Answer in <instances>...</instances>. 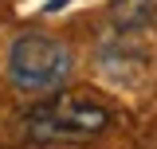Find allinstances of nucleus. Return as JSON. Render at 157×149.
I'll use <instances>...</instances> for the list:
<instances>
[{
    "label": "nucleus",
    "instance_id": "f257e3e1",
    "mask_svg": "<svg viewBox=\"0 0 157 149\" xmlns=\"http://www.w3.org/2000/svg\"><path fill=\"white\" fill-rule=\"evenodd\" d=\"M110 122H114V114H110V106L102 98L55 90L43 102L28 106L24 133L36 145H78V141H90L98 133H106Z\"/></svg>",
    "mask_w": 157,
    "mask_h": 149
},
{
    "label": "nucleus",
    "instance_id": "f03ea898",
    "mask_svg": "<svg viewBox=\"0 0 157 149\" xmlns=\"http://www.w3.org/2000/svg\"><path fill=\"white\" fill-rule=\"evenodd\" d=\"M75 71V55L47 32H20L8 47V78L24 94H55Z\"/></svg>",
    "mask_w": 157,
    "mask_h": 149
},
{
    "label": "nucleus",
    "instance_id": "7ed1b4c3",
    "mask_svg": "<svg viewBox=\"0 0 157 149\" xmlns=\"http://www.w3.org/2000/svg\"><path fill=\"white\" fill-rule=\"evenodd\" d=\"M157 16V0H110L106 8V20L110 28L122 32V36H134V32H145Z\"/></svg>",
    "mask_w": 157,
    "mask_h": 149
}]
</instances>
